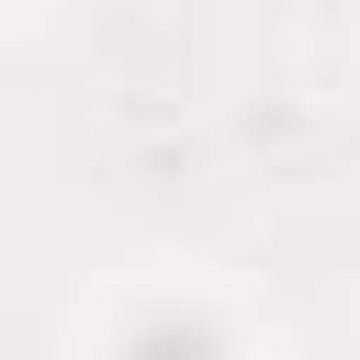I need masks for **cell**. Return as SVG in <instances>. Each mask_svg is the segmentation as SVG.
I'll list each match as a JSON object with an SVG mask.
<instances>
[{
    "instance_id": "1",
    "label": "cell",
    "mask_w": 360,
    "mask_h": 360,
    "mask_svg": "<svg viewBox=\"0 0 360 360\" xmlns=\"http://www.w3.org/2000/svg\"><path fill=\"white\" fill-rule=\"evenodd\" d=\"M90 360H259V326L214 281H124L90 315Z\"/></svg>"
}]
</instances>
